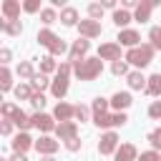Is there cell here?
<instances>
[{"mask_svg":"<svg viewBox=\"0 0 161 161\" xmlns=\"http://www.w3.org/2000/svg\"><path fill=\"white\" fill-rule=\"evenodd\" d=\"M101 70H103L101 58H86L80 63H73V73H75L78 80H93V78L101 75Z\"/></svg>","mask_w":161,"mask_h":161,"instance_id":"1","label":"cell"},{"mask_svg":"<svg viewBox=\"0 0 161 161\" xmlns=\"http://www.w3.org/2000/svg\"><path fill=\"white\" fill-rule=\"evenodd\" d=\"M98 58L101 60H111V63L121 60V45L118 43H103L98 48Z\"/></svg>","mask_w":161,"mask_h":161,"instance_id":"9","label":"cell"},{"mask_svg":"<svg viewBox=\"0 0 161 161\" xmlns=\"http://www.w3.org/2000/svg\"><path fill=\"white\" fill-rule=\"evenodd\" d=\"M0 10H3V20H18L20 18V3L18 0H5Z\"/></svg>","mask_w":161,"mask_h":161,"instance_id":"18","label":"cell"},{"mask_svg":"<svg viewBox=\"0 0 161 161\" xmlns=\"http://www.w3.org/2000/svg\"><path fill=\"white\" fill-rule=\"evenodd\" d=\"M131 103H133V98H131L128 91H118V93L111 96V108H116V111H126Z\"/></svg>","mask_w":161,"mask_h":161,"instance_id":"15","label":"cell"},{"mask_svg":"<svg viewBox=\"0 0 161 161\" xmlns=\"http://www.w3.org/2000/svg\"><path fill=\"white\" fill-rule=\"evenodd\" d=\"M18 75H20L23 80H33V78H35V68H33V63H30V60L18 63Z\"/></svg>","mask_w":161,"mask_h":161,"instance_id":"28","label":"cell"},{"mask_svg":"<svg viewBox=\"0 0 161 161\" xmlns=\"http://www.w3.org/2000/svg\"><path fill=\"white\" fill-rule=\"evenodd\" d=\"M10 121H13V123H15V126H18L20 131H28V128L33 126V116H28L25 111H18V113H15V116H13Z\"/></svg>","mask_w":161,"mask_h":161,"instance_id":"23","label":"cell"},{"mask_svg":"<svg viewBox=\"0 0 161 161\" xmlns=\"http://www.w3.org/2000/svg\"><path fill=\"white\" fill-rule=\"evenodd\" d=\"M118 151V133L116 131H106L98 141V153L108 156V153H116Z\"/></svg>","mask_w":161,"mask_h":161,"instance_id":"6","label":"cell"},{"mask_svg":"<svg viewBox=\"0 0 161 161\" xmlns=\"http://www.w3.org/2000/svg\"><path fill=\"white\" fill-rule=\"evenodd\" d=\"M88 15H91V20H98V18L103 15V5H101V3H91V5H88Z\"/></svg>","mask_w":161,"mask_h":161,"instance_id":"38","label":"cell"},{"mask_svg":"<svg viewBox=\"0 0 161 161\" xmlns=\"http://www.w3.org/2000/svg\"><path fill=\"white\" fill-rule=\"evenodd\" d=\"M148 40H151L153 50H161V25H153L148 30Z\"/></svg>","mask_w":161,"mask_h":161,"instance_id":"32","label":"cell"},{"mask_svg":"<svg viewBox=\"0 0 161 161\" xmlns=\"http://www.w3.org/2000/svg\"><path fill=\"white\" fill-rule=\"evenodd\" d=\"M18 111H20V108H18L15 103H3V106H0V113H3V118H13Z\"/></svg>","mask_w":161,"mask_h":161,"instance_id":"37","label":"cell"},{"mask_svg":"<svg viewBox=\"0 0 161 161\" xmlns=\"http://www.w3.org/2000/svg\"><path fill=\"white\" fill-rule=\"evenodd\" d=\"M58 18H60V15L55 13V8H43V10H40V20H43L45 25H50V23H55Z\"/></svg>","mask_w":161,"mask_h":161,"instance_id":"33","label":"cell"},{"mask_svg":"<svg viewBox=\"0 0 161 161\" xmlns=\"http://www.w3.org/2000/svg\"><path fill=\"white\" fill-rule=\"evenodd\" d=\"M116 40H118V45H126V48L131 50V48H138V45H141V33L133 30V28H126V30L118 33Z\"/></svg>","mask_w":161,"mask_h":161,"instance_id":"8","label":"cell"},{"mask_svg":"<svg viewBox=\"0 0 161 161\" xmlns=\"http://www.w3.org/2000/svg\"><path fill=\"white\" fill-rule=\"evenodd\" d=\"M63 25H68V28H73V25H78L80 20H78V10L75 8H70V5H65L63 10H60V18H58Z\"/></svg>","mask_w":161,"mask_h":161,"instance_id":"20","label":"cell"},{"mask_svg":"<svg viewBox=\"0 0 161 161\" xmlns=\"http://www.w3.org/2000/svg\"><path fill=\"white\" fill-rule=\"evenodd\" d=\"M78 33H80V38H86V40H91V38H98L101 33H103V28H101V20H80L78 23Z\"/></svg>","mask_w":161,"mask_h":161,"instance_id":"7","label":"cell"},{"mask_svg":"<svg viewBox=\"0 0 161 161\" xmlns=\"http://www.w3.org/2000/svg\"><path fill=\"white\" fill-rule=\"evenodd\" d=\"M138 161H161V153L158 151H141V156H138Z\"/></svg>","mask_w":161,"mask_h":161,"instance_id":"39","label":"cell"},{"mask_svg":"<svg viewBox=\"0 0 161 161\" xmlns=\"http://www.w3.org/2000/svg\"><path fill=\"white\" fill-rule=\"evenodd\" d=\"M30 146H35V141H33L25 131H20V133L13 138V151H15V153H25Z\"/></svg>","mask_w":161,"mask_h":161,"instance_id":"17","label":"cell"},{"mask_svg":"<svg viewBox=\"0 0 161 161\" xmlns=\"http://www.w3.org/2000/svg\"><path fill=\"white\" fill-rule=\"evenodd\" d=\"M55 38H58V35H55L53 30H48V28L38 30V43H40V45H45V48H50V45L55 43Z\"/></svg>","mask_w":161,"mask_h":161,"instance_id":"29","label":"cell"},{"mask_svg":"<svg viewBox=\"0 0 161 161\" xmlns=\"http://www.w3.org/2000/svg\"><path fill=\"white\" fill-rule=\"evenodd\" d=\"M58 141L55 138H50V136H40L38 141H35V151L40 153V156H53L55 151H58Z\"/></svg>","mask_w":161,"mask_h":161,"instance_id":"12","label":"cell"},{"mask_svg":"<svg viewBox=\"0 0 161 161\" xmlns=\"http://www.w3.org/2000/svg\"><path fill=\"white\" fill-rule=\"evenodd\" d=\"M146 93L148 96H161V73H153L151 78H148V83H146Z\"/></svg>","mask_w":161,"mask_h":161,"instance_id":"26","label":"cell"},{"mask_svg":"<svg viewBox=\"0 0 161 161\" xmlns=\"http://www.w3.org/2000/svg\"><path fill=\"white\" fill-rule=\"evenodd\" d=\"M70 73H73V63H70V60L60 63V68H58V73H55V78H53V83H50V93H53L55 98H63V96L68 93V78H70Z\"/></svg>","mask_w":161,"mask_h":161,"instance_id":"3","label":"cell"},{"mask_svg":"<svg viewBox=\"0 0 161 161\" xmlns=\"http://www.w3.org/2000/svg\"><path fill=\"white\" fill-rule=\"evenodd\" d=\"M148 143L153 146V151H158V153H161V128L148 131Z\"/></svg>","mask_w":161,"mask_h":161,"instance_id":"35","label":"cell"},{"mask_svg":"<svg viewBox=\"0 0 161 161\" xmlns=\"http://www.w3.org/2000/svg\"><path fill=\"white\" fill-rule=\"evenodd\" d=\"M50 83H53V80H48V75H43V73H35V78L30 80V86L35 88V93H43Z\"/></svg>","mask_w":161,"mask_h":161,"instance_id":"31","label":"cell"},{"mask_svg":"<svg viewBox=\"0 0 161 161\" xmlns=\"http://www.w3.org/2000/svg\"><path fill=\"white\" fill-rule=\"evenodd\" d=\"M58 63H55V58L53 55H45V58H40V73L43 75H48V73H58Z\"/></svg>","mask_w":161,"mask_h":161,"instance_id":"27","label":"cell"},{"mask_svg":"<svg viewBox=\"0 0 161 161\" xmlns=\"http://www.w3.org/2000/svg\"><path fill=\"white\" fill-rule=\"evenodd\" d=\"M40 161H55V158H53V156H43Z\"/></svg>","mask_w":161,"mask_h":161,"instance_id":"49","label":"cell"},{"mask_svg":"<svg viewBox=\"0 0 161 161\" xmlns=\"http://www.w3.org/2000/svg\"><path fill=\"white\" fill-rule=\"evenodd\" d=\"M156 5H158V0H141L138 8H136V13H133V20H138V23L151 20V10H153Z\"/></svg>","mask_w":161,"mask_h":161,"instance_id":"13","label":"cell"},{"mask_svg":"<svg viewBox=\"0 0 161 161\" xmlns=\"http://www.w3.org/2000/svg\"><path fill=\"white\" fill-rule=\"evenodd\" d=\"M13 88V73L8 70V65H3L0 68V91L5 93V91H10Z\"/></svg>","mask_w":161,"mask_h":161,"instance_id":"30","label":"cell"},{"mask_svg":"<svg viewBox=\"0 0 161 161\" xmlns=\"http://www.w3.org/2000/svg\"><path fill=\"white\" fill-rule=\"evenodd\" d=\"M53 118L55 121H60V123H65V121H73L75 118V106H70V103H58L55 106V111H53Z\"/></svg>","mask_w":161,"mask_h":161,"instance_id":"14","label":"cell"},{"mask_svg":"<svg viewBox=\"0 0 161 161\" xmlns=\"http://www.w3.org/2000/svg\"><path fill=\"white\" fill-rule=\"evenodd\" d=\"M0 30L8 35H20L23 25H20V20H0Z\"/></svg>","mask_w":161,"mask_h":161,"instance_id":"25","label":"cell"},{"mask_svg":"<svg viewBox=\"0 0 161 161\" xmlns=\"http://www.w3.org/2000/svg\"><path fill=\"white\" fill-rule=\"evenodd\" d=\"M93 118H98V116H103V113H108V108H111V101L108 98H103V96H98V98H93Z\"/></svg>","mask_w":161,"mask_h":161,"instance_id":"22","label":"cell"},{"mask_svg":"<svg viewBox=\"0 0 161 161\" xmlns=\"http://www.w3.org/2000/svg\"><path fill=\"white\" fill-rule=\"evenodd\" d=\"M111 73L113 75H128L131 70H128V63L126 60H116V63H111Z\"/></svg>","mask_w":161,"mask_h":161,"instance_id":"34","label":"cell"},{"mask_svg":"<svg viewBox=\"0 0 161 161\" xmlns=\"http://www.w3.org/2000/svg\"><path fill=\"white\" fill-rule=\"evenodd\" d=\"M10 58H13L10 48H3V50H0V63H3V65H8V63H10Z\"/></svg>","mask_w":161,"mask_h":161,"instance_id":"45","label":"cell"},{"mask_svg":"<svg viewBox=\"0 0 161 161\" xmlns=\"http://www.w3.org/2000/svg\"><path fill=\"white\" fill-rule=\"evenodd\" d=\"M30 106L35 108V113H43V106H45V96H43V93H35V96L30 98Z\"/></svg>","mask_w":161,"mask_h":161,"instance_id":"36","label":"cell"},{"mask_svg":"<svg viewBox=\"0 0 161 161\" xmlns=\"http://www.w3.org/2000/svg\"><path fill=\"white\" fill-rule=\"evenodd\" d=\"M88 116H91V111H88V106H75V121H88Z\"/></svg>","mask_w":161,"mask_h":161,"instance_id":"41","label":"cell"},{"mask_svg":"<svg viewBox=\"0 0 161 161\" xmlns=\"http://www.w3.org/2000/svg\"><path fill=\"white\" fill-rule=\"evenodd\" d=\"M131 8H138V0H123V10H131Z\"/></svg>","mask_w":161,"mask_h":161,"instance_id":"47","label":"cell"},{"mask_svg":"<svg viewBox=\"0 0 161 161\" xmlns=\"http://www.w3.org/2000/svg\"><path fill=\"white\" fill-rule=\"evenodd\" d=\"M131 20H133V15H131L128 10H123V8H118V10L113 13V23H116L121 30H126V25H128Z\"/></svg>","mask_w":161,"mask_h":161,"instance_id":"24","label":"cell"},{"mask_svg":"<svg viewBox=\"0 0 161 161\" xmlns=\"http://www.w3.org/2000/svg\"><path fill=\"white\" fill-rule=\"evenodd\" d=\"M126 121H128V116H126L123 111H116V113H103V116L93 118V123H96L98 128H116V126H123Z\"/></svg>","mask_w":161,"mask_h":161,"instance_id":"4","label":"cell"},{"mask_svg":"<svg viewBox=\"0 0 161 161\" xmlns=\"http://www.w3.org/2000/svg\"><path fill=\"white\" fill-rule=\"evenodd\" d=\"M10 161H28V156H25V153H13Z\"/></svg>","mask_w":161,"mask_h":161,"instance_id":"48","label":"cell"},{"mask_svg":"<svg viewBox=\"0 0 161 161\" xmlns=\"http://www.w3.org/2000/svg\"><path fill=\"white\" fill-rule=\"evenodd\" d=\"M23 10H25V13H38V10H43V8H40V0H25V3H23Z\"/></svg>","mask_w":161,"mask_h":161,"instance_id":"40","label":"cell"},{"mask_svg":"<svg viewBox=\"0 0 161 161\" xmlns=\"http://www.w3.org/2000/svg\"><path fill=\"white\" fill-rule=\"evenodd\" d=\"M55 136H58V141H70V138H75L78 136V123L75 121H65V123H58V128H55Z\"/></svg>","mask_w":161,"mask_h":161,"instance_id":"11","label":"cell"},{"mask_svg":"<svg viewBox=\"0 0 161 161\" xmlns=\"http://www.w3.org/2000/svg\"><path fill=\"white\" fill-rule=\"evenodd\" d=\"M91 50V40H86V38H78V40H73V45H70V50H68V60L70 63H80V60H86V53Z\"/></svg>","mask_w":161,"mask_h":161,"instance_id":"5","label":"cell"},{"mask_svg":"<svg viewBox=\"0 0 161 161\" xmlns=\"http://www.w3.org/2000/svg\"><path fill=\"white\" fill-rule=\"evenodd\" d=\"M13 126H15V123H13L10 118H3V121H0V133H3V136H10V133H13Z\"/></svg>","mask_w":161,"mask_h":161,"instance_id":"42","label":"cell"},{"mask_svg":"<svg viewBox=\"0 0 161 161\" xmlns=\"http://www.w3.org/2000/svg\"><path fill=\"white\" fill-rule=\"evenodd\" d=\"M13 93H15V98H18V101H30V98L35 96V88H33L30 83H20V86H15V88H13Z\"/></svg>","mask_w":161,"mask_h":161,"instance_id":"21","label":"cell"},{"mask_svg":"<svg viewBox=\"0 0 161 161\" xmlns=\"http://www.w3.org/2000/svg\"><path fill=\"white\" fill-rule=\"evenodd\" d=\"M113 156H116V161H138V151L133 143H121Z\"/></svg>","mask_w":161,"mask_h":161,"instance_id":"16","label":"cell"},{"mask_svg":"<svg viewBox=\"0 0 161 161\" xmlns=\"http://www.w3.org/2000/svg\"><path fill=\"white\" fill-rule=\"evenodd\" d=\"M33 126H35L38 131H43V133H48V131H55V128H58L55 118H53V116H48V113H33Z\"/></svg>","mask_w":161,"mask_h":161,"instance_id":"10","label":"cell"},{"mask_svg":"<svg viewBox=\"0 0 161 161\" xmlns=\"http://www.w3.org/2000/svg\"><path fill=\"white\" fill-rule=\"evenodd\" d=\"M126 80H128V88L131 91H146V83H148V78H143L141 70H131L126 75Z\"/></svg>","mask_w":161,"mask_h":161,"instance_id":"19","label":"cell"},{"mask_svg":"<svg viewBox=\"0 0 161 161\" xmlns=\"http://www.w3.org/2000/svg\"><path fill=\"white\" fill-rule=\"evenodd\" d=\"M80 146H83V141L75 136V138H70V141H65V148L70 151V153H75V151H80Z\"/></svg>","mask_w":161,"mask_h":161,"instance_id":"43","label":"cell"},{"mask_svg":"<svg viewBox=\"0 0 161 161\" xmlns=\"http://www.w3.org/2000/svg\"><path fill=\"white\" fill-rule=\"evenodd\" d=\"M153 53H156V50H153V45H151V43H141L138 48H131V50L126 53V58H123V60H126V63H131V65H136V68L141 70V68H146V65L153 60Z\"/></svg>","mask_w":161,"mask_h":161,"instance_id":"2","label":"cell"},{"mask_svg":"<svg viewBox=\"0 0 161 161\" xmlns=\"http://www.w3.org/2000/svg\"><path fill=\"white\" fill-rule=\"evenodd\" d=\"M101 5H103V10H106V8H108V10H113V13L118 10V8H116V0H103Z\"/></svg>","mask_w":161,"mask_h":161,"instance_id":"46","label":"cell"},{"mask_svg":"<svg viewBox=\"0 0 161 161\" xmlns=\"http://www.w3.org/2000/svg\"><path fill=\"white\" fill-rule=\"evenodd\" d=\"M148 116H151V118H161V101H153V103L148 106Z\"/></svg>","mask_w":161,"mask_h":161,"instance_id":"44","label":"cell"}]
</instances>
